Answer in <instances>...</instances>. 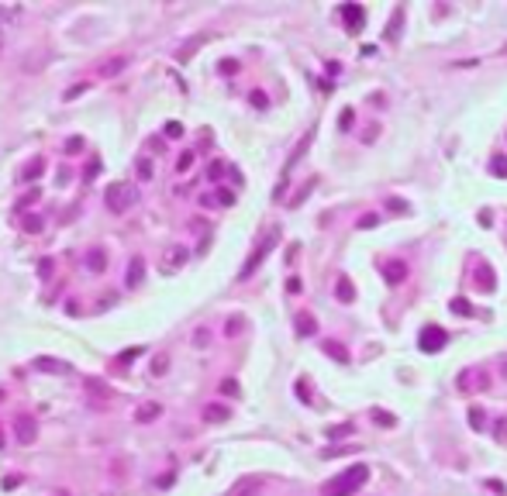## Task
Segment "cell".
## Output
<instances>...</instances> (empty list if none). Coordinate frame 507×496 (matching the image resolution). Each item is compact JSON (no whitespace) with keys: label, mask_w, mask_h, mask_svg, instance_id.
I'll return each instance as SVG.
<instances>
[{"label":"cell","mask_w":507,"mask_h":496,"mask_svg":"<svg viewBox=\"0 0 507 496\" xmlns=\"http://www.w3.org/2000/svg\"><path fill=\"white\" fill-rule=\"evenodd\" d=\"M366 476H369L366 465H352V469H345L342 476H335L331 483H324L321 496H352L362 483H366Z\"/></svg>","instance_id":"obj_1"},{"label":"cell","mask_w":507,"mask_h":496,"mask_svg":"<svg viewBox=\"0 0 507 496\" xmlns=\"http://www.w3.org/2000/svg\"><path fill=\"white\" fill-rule=\"evenodd\" d=\"M273 245H276V231H269V234H266V238L255 245V252H252V255H249V262L242 266V279H249V276H252V273L262 266V259L269 255V248H273Z\"/></svg>","instance_id":"obj_2"},{"label":"cell","mask_w":507,"mask_h":496,"mask_svg":"<svg viewBox=\"0 0 507 496\" xmlns=\"http://www.w3.org/2000/svg\"><path fill=\"white\" fill-rule=\"evenodd\" d=\"M135 204V190L131 186H125V183H114L111 190H107V207L114 214H125L128 207Z\"/></svg>","instance_id":"obj_3"},{"label":"cell","mask_w":507,"mask_h":496,"mask_svg":"<svg viewBox=\"0 0 507 496\" xmlns=\"http://www.w3.org/2000/svg\"><path fill=\"white\" fill-rule=\"evenodd\" d=\"M183 266H187V248H183V245H169L166 255H162V262H159V269H162V273H176V269H183Z\"/></svg>","instance_id":"obj_4"},{"label":"cell","mask_w":507,"mask_h":496,"mask_svg":"<svg viewBox=\"0 0 507 496\" xmlns=\"http://www.w3.org/2000/svg\"><path fill=\"white\" fill-rule=\"evenodd\" d=\"M445 341H448V334H445L442 328H425V331H421V338H418L421 352H438Z\"/></svg>","instance_id":"obj_5"},{"label":"cell","mask_w":507,"mask_h":496,"mask_svg":"<svg viewBox=\"0 0 507 496\" xmlns=\"http://www.w3.org/2000/svg\"><path fill=\"white\" fill-rule=\"evenodd\" d=\"M35 434H38L35 417H21V421H17V438H21V444H31V441H35Z\"/></svg>","instance_id":"obj_6"},{"label":"cell","mask_w":507,"mask_h":496,"mask_svg":"<svg viewBox=\"0 0 507 496\" xmlns=\"http://www.w3.org/2000/svg\"><path fill=\"white\" fill-rule=\"evenodd\" d=\"M128 62H131V55H114L111 62H104V66H100V76H104V79H111V76H118V72L125 69Z\"/></svg>","instance_id":"obj_7"},{"label":"cell","mask_w":507,"mask_h":496,"mask_svg":"<svg viewBox=\"0 0 507 496\" xmlns=\"http://www.w3.org/2000/svg\"><path fill=\"white\" fill-rule=\"evenodd\" d=\"M335 293H338V300H342V303H352V300H356V286L349 283V276H338Z\"/></svg>","instance_id":"obj_8"},{"label":"cell","mask_w":507,"mask_h":496,"mask_svg":"<svg viewBox=\"0 0 507 496\" xmlns=\"http://www.w3.org/2000/svg\"><path fill=\"white\" fill-rule=\"evenodd\" d=\"M142 266H145L142 255H135V259H131V266H128V283H131V286L142 283Z\"/></svg>","instance_id":"obj_9"},{"label":"cell","mask_w":507,"mask_h":496,"mask_svg":"<svg viewBox=\"0 0 507 496\" xmlns=\"http://www.w3.org/2000/svg\"><path fill=\"white\" fill-rule=\"evenodd\" d=\"M342 14H345V21H349V31H356V24H359V17H362V7L349 3V7H342Z\"/></svg>","instance_id":"obj_10"},{"label":"cell","mask_w":507,"mask_h":496,"mask_svg":"<svg viewBox=\"0 0 507 496\" xmlns=\"http://www.w3.org/2000/svg\"><path fill=\"white\" fill-rule=\"evenodd\" d=\"M159 414H162V407H159V403H145L142 410H138V421H142V424H148V421H155Z\"/></svg>","instance_id":"obj_11"},{"label":"cell","mask_w":507,"mask_h":496,"mask_svg":"<svg viewBox=\"0 0 507 496\" xmlns=\"http://www.w3.org/2000/svg\"><path fill=\"white\" fill-rule=\"evenodd\" d=\"M86 266H90L93 273H100V269L107 266V259H104V252H100V248H93V252L86 255Z\"/></svg>","instance_id":"obj_12"},{"label":"cell","mask_w":507,"mask_h":496,"mask_svg":"<svg viewBox=\"0 0 507 496\" xmlns=\"http://www.w3.org/2000/svg\"><path fill=\"white\" fill-rule=\"evenodd\" d=\"M297 331L300 334H314V317L311 314H297Z\"/></svg>","instance_id":"obj_13"},{"label":"cell","mask_w":507,"mask_h":496,"mask_svg":"<svg viewBox=\"0 0 507 496\" xmlns=\"http://www.w3.org/2000/svg\"><path fill=\"white\" fill-rule=\"evenodd\" d=\"M386 273H390V276H386V279H390V283H400V279H404V273H407V269H404V262H390V266H386Z\"/></svg>","instance_id":"obj_14"},{"label":"cell","mask_w":507,"mask_h":496,"mask_svg":"<svg viewBox=\"0 0 507 496\" xmlns=\"http://www.w3.org/2000/svg\"><path fill=\"white\" fill-rule=\"evenodd\" d=\"M324 352H328V355H335L338 362H345V358H349V352H345V348H342L338 341H324Z\"/></svg>","instance_id":"obj_15"},{"label":"cell","mask_w":507,"mask_h":496,"mask_svg":"<svg viewBox=\"0 0 507 496\" xmlns=\"http://www.w3.org/2000/svg\"><path fill=\"white\" fill-rule=\"evenodd\" d=\"M224 417H228L224 407H207V421H224Z\"/></svg>","instance_id":"obj_16"},{"label":"cell","mask_w":507,"mask_h":496,"mask_svg":"<svg viewBox=\"0 0 507 496\" xmlns=\"http://www.w3.org/2000/svg\"><path fill=\"white\" fill-rule=\"evenodd\" d=\"M469 424H473V427H487V417H483V410H469Z\"/></svg>","instance_id":"obj_17"},{"label":"cell","mask_w":507,"mask_h":496,"mask_svg":"<svg viewBox=\"0 0 507 496\" xmlns=\"http://www.w3.org/2000/svg\"><path fill=\"white\" fill-rule=\"evenodd\" d=\"M138 176H142V179H148V176H152V162H148V159H142V162H138Z\"/></svg>","instance_id":"obj_18"},{"label":"cell","mask_w":507,"mask_h":496,"mask_svg":"<svg viewBox=\"0 0 507 496\" xmlns=\"http://www.w3.org/2000/svg\"><path fill=\"white\" fill-rule=\"evenodd\" d=\"M452 310H455V314H462V317L469 314V307H466V300H452Z\"/></svg>","instance_id":"obj_19"},{"label":"cell","mask_w":507,"mask_h":496,"mask_svg":"<svg viewBox=\"0 0 507 496\" xmlns=\"http://www.w3.org/2000/svg\"><path fill=\"white\" fill-rule=\"evenodd\" d=\"M373 224H380V217H376V214H366V217L359 220V227H373Z\"/></svg>","instance_id":"obj_20"},{"label":"cell","mask_w":507,"mask_h":496,"mask_svg":"<svg viewBox=\"0 0 507 496\" xmlns=\"http://www.w3.org/2000/svg\"><path fill=\"white\" fill-rule=\"evenodd\" d=\"M494 172H497V176L504 172V176H507V159H494Z\"/></svg>","instance_id":"obj_21"},{"label":"cell","mask_w":507,"mask_h":496,"mask_svg":"<svg viewBox=\"0 0 507 496\" xmlns=\"http://www.w3.org/2000/svg\"><path fill=\"white\" fill-rule=\"evenodd\" d=\"M238 328H242V317H231L228 321V334H238Z\"/></svg>","instance_id":"obj_22"},{"label":"cell","mask_w":507,"mask_h":496,"mask_svg":"<svg viewBox=\"0 0 507 496\" xmlns=\"http://www.w3.org/2000/svg\"><path fill=\"white\" fill-rule=\"evenodd\" d=\"M193 345H207V331H204V328L193 334Z\"/></svg>","instance_id":"obj_23"},{"label":"cell","mask_w":507,"mask_h":496,"mask_svg":"<svg viewBox=\"0 0 507 496\" xmlns=\"http://www.w3.org/2000/svg\"><path fill=\"white\" fill-rule=\"evenodd\" d=\"M221 389H224V393H238V386H235V379H224V383H221Z\"/></svg>","instance_id":"obj_24"},{"label":"cell","mask_w":507,"mask_h":496,"mask_svg":"<svg viewBox=\"0 0 507 496\" xmlns=\"http://www.w3.org/2000/svg\"><path fill=\"white\" fill-rule=\"evenodd\" d=\"M190 162H193V155H190V152H187V155H183V159H180V165H176V169H190Z\"/></svg>","instance_id":"obj_25"}]
</instances>
